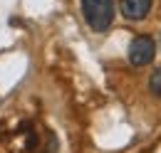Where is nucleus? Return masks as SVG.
Wrapping results in <instances>:
<instances>
[{"label": "nucleus", "instance_id": "obj_4", "mask_svg": "<svg viewBox=\"0 0 161 153\" xmlns=\"http://www.w3.org/2000/svg\"><path fill=\"white\" fill-rule=\"evenodd\" d=\"M149 92L156 99H161V67H156L151 72V76H149Z\"/></svg>", "mask_w": 161, "mask_h": 153}, {"label": "nucleus", "instance_id": "obj_3", "mask_svg": "<svg viewBox=\"0 0 161 153\" xmlns=\"http://www.w3.org/2000/svg\"><path fill=\"white\" fill-rule=\"evenodd\" d=\"M154 0H119V10L129 22H139L151 13Z\"/></svg>", "mask_w": 161, "mask_h": 153}, {"label": "nucleus", "instance_id": "obj_1", "mask_svg": "<svg viewBox=\"0 0 161 153\" xmlns=\"http://www.w3.org/2000/svg\"><path fill=\"white\" fill-rule=\"evenodd\" d=\"M82 18L94 32H107L114 22V5L117 0H80Z\"/></svg>", "mask_w": 161, "mask_h": 153}, {"label": "nucleus", "instance_id": "obj_2", "mask_svg": "<svg viewBox=\"0 0 161 153\" xmlns=\"http://www.w3.org/2000/svg\"><path fill=\"white\" fill-rule=\"evenodd\" d=\"M126 57H129V64H134V67H146L156 57V40L151 35H136L129 42Z\"/></svg>", "mask_w": 161, "mask_h": 153}]
</instances>
